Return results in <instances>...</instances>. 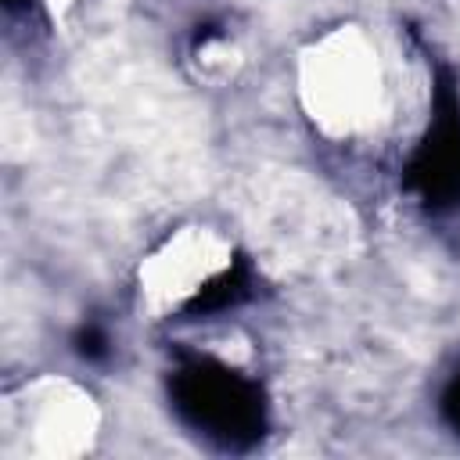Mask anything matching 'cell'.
I'll return each mask as SVG.
<instances>
[{
    "mask_svg": "<svg viewBox=\"0 0 460 460\" xmlns=\"http://www.w3.org/2000/svg\"><path fill=\"white\" fill-rule=\"evenodd\" d=\"M169 395L176 413L194 431L226 449H248L266 431V402L259 385L219 359H183L169 381Z\"/></svg>",
    "mask_w": 460,
    "mask_h": 460,
    "instance_id": "obj_1",
    "label": "cell"
},
{
    "mask_svg": "<svg viewBox=\"0 0 460 460\" xmlns=\"http://www.w3.org/2000/svg\"><path fill=\"white\" fill-rule=\"evenodd\" d=\"M431 111V126L406 165V187L428 205H453L460 201V93L446 72Z\"/></svg>",
    "mask_w": 460,
    "mask_h": 460,
    "instance_id": "obj_2",
    "label": "cell"
},
{
    "mask_svg": "<svg viewBox=\"0 0 460 460\" xmlns=\"http://www.w3.org/2000/svg\"><path fill=\"white\" fill-rule=\"evenodd\" d=\"M252 291V277H248V262H234L226 266L223 273H216L212 280H205L183 305L187 316H208V313H223V309H234L237 302H244Z\"/></svg>",
    "mask_w": 460,
    "mask_h": 460,
    "instance_id": "obj_3",
    "label": "cell"
},
{
    "mask_svg": "<svg viewBox=\"0 0 460 460\" xmlns=\"http://www.w3.org/2000/svg\"><path fill=\"white\" fill-rule=\"evenodd\" d=\"M75 345H79V352H83L86 359H101V356L108 352V338H104V331H101V327H93V323L79 331Z\"/></svg>",
    "mask_w": 460,
    "mask_h": 460,
    "instance_id": "obj_4",
    "label": "cell"
},
{
    "mask_svg": "<svg viewBox=\"0 0 460 460\" xmlns=\"http://www.w3.org/2000/svg\"><path fill=\"white\" fill-rule=\"evenodd\" d=\"M442 413H446L449 428L460 431V374H456V377L446 385V392H442Z\"/></svg>",
    "mask_w": 460,
    "mask_h": 460,
    "instance_id": "obj_5",
    "label": "cell"
},
{
    "mask_svg": "<svg viewBox=\"0 0 460 460\" xmlns=\"http://www.w3.org/2000/svg\"><path fill=\"white\" fill-rule=\"evenodd\" d=\"M11 11H18V7H29V0H4Z\"/></svg>",
    "mask_w": 460,
    "mask_h": 460,
    "instance_id": "obj_6",
    "label": "cell"
}]
</instances>
